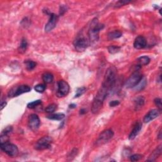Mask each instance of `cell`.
I'll use <instances>...</instances> for the list:
<instances>
[{"instance_id": "obj_1", "label": "cell", "mask_w": 162, "mask_h": 162, "mask_svg": "<svg viewBox=\"0 0 162 162\" xmlns=\"http://www.w3.org/2000/svg\"><path fill=\"white\" fill-rule=\"evenodd\" d=\"M108 91L103 87L101 86L98 90L96 95L92 101L91 106V112L93 114H97L101 110L103 105L104 101L105 100L106 96L108 93Z\"/></svg>"}, {"instance_id": "obj_2", "label": "cell", "mask_w": 162, "mask_h": 162, "mask_svg": "<svg viewBox=\"0 0 162 162\" xmlns=\"http://www.w3.org/2000/svg\"><path fill=\"white\" fill-rule=\"evenodd\" d=\"M116 79V68L114 66H110L107 69L101 86L110 91L114 86Z\"/></svg>"}, {"instance_id": "obj_3", "label": "cell", "mask_w": 162, "mask_h": 162, "mask_svg": "<svg viewBox=\"0 0 162 162\" xmlns=\"http://www.w3.org/2000/svg\"><path fill=\"white\" fill-rule=\"evenodd\" d=\"M104 28V25L98 22V19L95 18L91 21L88 31V37L91 43L96 42L99 39V34Z\"/></svg>"}, {"instance_id": "obj_4", "label": "cell", "mask_w": 162, "mask_h": 162, "mask_svg": "<svg viewBox=\"0 0 162 162\" xmlns=\"http://www.w3.org/2000/svg\"><path fill=\"white\" fill-rule=\"evenodd\" d=\"M89 39L87 38L82 33H79L74 41V46L75 48L79 52L85 51L89 45Z\"/></svg>"}, {"instance_id": "obj_5", "label": "cell", "mask_w": 162, "mask_h": 162, "mask_svg": "<svg viewBox=\"0 0 162 162\" xmlns=\"http://www.w3.org/2000/svg\"><path fill=\"white\" fill-rule=\"evenodd\" d=\"M0 148H1L2 151H3L6 154H7L9 157L11 158L16 157L19 154V149H18L17 146L9 142L1 143L0 144Z\"/></svg>"}, {"instance_id": "obj_6", "label": "cell", "mask_w": 162, "mask_h": 162, "mask_svg": "<svg viewBox=\"0 0 162 162\" xmlns=\"http://www.w3.org/2000/svg\"><path fill=\"white\" fill-rule=\"evenodd\" d=\"M143 75L138 70H135L131 74V76L128 78L125 83V86L127 88H135L139 82L142 79Z\"/></svg>"}, {"instance_id": "obj_7", "label": "cell", "mask_w": 162, "mask_h": 162, "mask_svg": "<svg viewBox=\"0 0 162 162\" xmlns=\"http://www.w3.org/2000/svg\"><path fill=\"white\" fill-rule=\"evenodd\" d=\"M114 133L112 129H106L102 132L100 134L98 139L96 141V145L98 146L104 145L113 138Z\"/></svg>"}, {"instance_id": "obj_8", "label": "cell", "mask_w": 162, "mask_h": 162, "mask_svg": "<svg viewBox=\"0 0 162 162\" xmlns=\"http://www.w3.org/2000/svg\"><path fill=\"white\" fill-rule=\"evenodd\" d=\"M53 139L50 136H44L41 137L35 143L34 148L36 150H44L50 148L52 146Z\"/></svg>"}, {"instance_id": "obj_9", "label": "cell", "mask_w": 162, "mask_h": 162, "mask_svg": "<svg viewBox=\"0 0 162 162\" xmlns=\"http://www.w3.org/2000/svg\"><path fill=\"white\" fill-rule=\"evenodd\" d=\"M31 88L27 85H21L18 87L13 88L8 92L9 97H16L26 92L31 91Z\"/></svg>"}, {"instance_id": "obj_10", "label": "cell", "mask_w": 162, "mask_h": 162, "mask_svg": "<svg viewBox=\"0 0 162 162\" xmlns=\"http://www.w3.org/2000/svg\"><path fill=\"white\" fill-rule=\"evenodd\" d=\"M58 89H57V96L62 98L66 96L70 91V86L64 80H59L58 82Z\"/></svg>"}, {"instance_id": "obj_11", "label": "cell", "mask_w": 162, "mask_h": 162, "mask_svg": "<svg viewBox=\"0 0 162 162\" xmlns=\"http://www.w3.org/2000/svg\"><path fill=\"white\" fill-rule=\"evenodd\" d=\"M40 119L36 114H31L28 120V125L33 131H36L40 126Z\"/></svg>"}, {"instance_id": "obj_12", "label": "cell", "mask_w": 162, "mask_h": 162, "mask_svg": "<svg viewBox=\"0 0 162 162\" xmlns=\"http://www.w3.org/2000/svg\"><path fill=\"white\" fill-rule=\"evenodd\" d=\"M58 21V17L55 13H50V20L45 26V31L49 32L55 28Z\"/></svg>"}, {"instance_id": "obj_13", "label": "cell", "mask_w": 162, "mask_h": 162, "mask_svg": "<svg viewBox=\"0 0 162 162\" xmlns=\"http://www.w3.org/2000/svg\"><path fill=\"white\" fill-rule=\"evenodd\" d=\"M160 112L158 109H153L152 110H150L149 112L146 114L144 117L143 121L145 123H149L154 119L157 118L160 115Z\"/></svg>"}, {"instance_id": "obj_14", "label": "cell", "mask_w": 162, "mask_h": 162, "mask_svg": "<svg viewBox=\"0 0 162 162\" xmlns=\"http://www.w3.org/2000/svg\"><path fill=\"white\" fill-rule=\"evenodd\" d=\"M147 41L146 38L142 35L137 36L134 42V48L137 50H141L145 48L146 46Z\"/></svg>"}, {"instance_id": "obj_15", "label": "cell", "mask_w": 162, "mask_h": 162, "mask_svg": "<svg viewBox=\"0 0 162 162\" xmlns=\"http://www.w3.org/2000/svg\"><path fill=\"white\" fill-rule=\"evenodd\" d=\"M162 149H161V145H159L157 148H156L153 151L150 155L149 156L148 158L147 159L146 161H154L160 157L161 154Z\"/></svg>"}, {"instance_id": "obj_16", "label": "cell", "mask_w": 162, "mask_h": 162, "mask_svg": "<svg viewBox=\"0 0 162 162\" xmlns=\"http://www.w3.org/2000/svg\"><path fill=\"white\" fill-rule=\"evenodd\" d=\"M141 129H142L141 123V122L136 123V124L134 125L133 129L132 130L131 133L129 134V139L130 140H133L134 139H135L136 137L140 133Z\"/></svg>"}, {"instance_id": "obj_17", "label": "cell", "mask_w": 162, "mask_h": 162, "mask_svg": "<svg viewBox=\"0 0 162 162\" xmlns=\"http://www.w3.org/2000/svg\"><path fill=\"white\" fill-rule=\"evenodd\" d=\"M134 109L136 111H139L142 108L145 104V98L142 96L137 97L134 101Z\"/></svg>"}, {"instance_id": "obj_18", "label": "cell", "mask_w": 162, "mask_h": 162, "mask_svg": "<svg viewBox=\"0 0 162 162\" xmlns=\"http://www.w3.org/2000/svg\"><path fill=\"white\" fill-rule=\"evenodd\" d=\"M122 33L120 31H114L112 32H110L108 34V39L109 41H112L113 39H116L120 38L122 37Z\"/></svg>"}, {"instance_id": "obj_19", "label": "cell", "mask_w": 162, "mask_h": 162, "mask_svg": "<svg viewBox=\"0 0 162 162\" xmlns=\"http://www.w3.org/2000/svg\"><path fill=\"white\" fill-rule=\"evenodd\" d=\"M150 58L148 56H143L141 57H139L137 59V62H138V65L141 67V66H145L148 65L150 62Z\"/></svg>"}, {"instance_id": "obj_20", "label": "cell", "mask_w": 162, "mask_h": 162, "mask_svg": "<svg viewBox=\"0 0 162 162\" xmlns=\"http://www.w3.org/2000/svg\"><path fill=\"white\" fill-rule=\"evenodd\" d=\"M42 78H43V80L45 84H50L53 82L54 76L52 73L46 72L43 75Z\"/></svg>"}, {"instance_id": "obj_21", "label": "cell", "mask_w": 162, "mask_h": 162, "mask_svg": "<svg viewBox=\"0 0 162 162\" xmlns=\"http://www.w3.org/2000/svg\"><path fill=\"white\" fill-rule=\"evenodd\" d=\"M47 117L50 120H62V119L65 118V115L64 113L51 114L50 115H48Z\"/></svg>"}, {"instance_id": "obj_22", "label": "cell", "mask_w": 162, "mask_h": 162, "mask_svg": "<svg viewBox=\"0 0 162 162\" xmlns=\"http://www.w3.org/2000/svg\"><path fill=\"white\" fill-rule=\"evenodd\" d=\"M27 46H28L27 41L25 38H23L22 41H21V43L19 48V52L21 53H25L26 52L27 48Z\"/></svg>"}, {"instance_id": "obj_23", "label": "cell", "mask_w": 162, "mask_h": 162, "mask_svg": "<svg viewBox=\"0 0 162 162\" xmlns=\"http://www.w3.org/2000/svg\"><path fill=\"white\" fill-rule=\"evenodd\" d=\"M147 84V80L146 78L145 77H143L142 79L141 80L140 82H139V84L135 87L136 88V90H137V91H141L144 88H145Z\"/></svg>"}, {"instance_id": "obj_24", "label": "cell", "mask_w": 162, "mask_h": 162, "mask_svg": "<svg viewBox=\"0 0 162 162\" xmlns=\"http://www.w3.org/2000/svg\"><path fill=\"white\" fill-rule=\"evenodd\" d=\"M24 64L25 65V67L28 70H32L36 67L37 64L34 61L32 60H26Z\"/></svg>"}, {"instance_id": "obj_25", "label": "cell", "mask_w": 162, "mask_h": 162, "mask_svg": "<svg viewBox=\"0 0 162 162\" xmlns=\"http://www.w3.org/2000/svg\"><path fill=\"white\" fill-rule=\"evenodd\" d=\"M56 108H57V105L55 103L51 104L46 108V109H45V112L48 113H52L56 110Z\"/></svg>"}, {"instance_id": "obj_26", "label": "cell", "mask_w": 162, "mask_h": 162, "mask_svg": "<svg viewBox=\"0 0 162 162\" xmlns=\"http://www.w3.org/2000/svg\"><path fill=\"white\" fill-rule=\"evenodd\" d=\"M120 50V48L117 46H110L108 48V52L110 54H115L116 53L119 52Z\"/></svg>"}, {"instance_id": "obj_27", "label": "cell", "mask_w": 162, "mask_h": 162, "mask_svg": "<svg viewBox=\"0 0 162 162\" xmlns=\"http://www.w3.org/2000/svg\"><path fill=\"white\" fill-rule=\"evenodd\" d=\"M41 100H36V101H34L32 102H31L27 104V108L30 109H33L35 108V107L39 105V104H41Z\"/></svg>"}, {"instance_id": "obj_28", "label": "cell", "mask_w": 162, "mask_h": 162, "mask_svg": "<svg viewBox=\"0 0 162 162\" xmlns=\"http://www.w3.org/2000/svg\"><path fill=\"white\" fill-rule=\"evenodd\" d=\"M34 89L38 92H43L46 89V85L44 84H39L34 87Z\"/></svg>"}, {"instance_id": "obj_29", "label": "cell", "mask_w": 162, "mask_h": 162, "mask_svg": "<svg viewBox=\"0 0 162 162\" xmlns=\"http://www.w3.org/2000/svg\"><path fill=\"white\" fill-rule=\"evenodd\" d=\"M131 1H128V0H120V1H118L116 2V3L115 4V8H120L122 7V6H124L126 5H128L129 3H131Z\"/></svg>"}, {"instance_id": "obj_30", "label": "cell", "mask_w": 162, "mask_h": 162, "mask_svg": "<svg viewBox=\"0 0 162 162\" xmlns=\"http://www.w3.org/2000/svg\"><path fill=\"white\" fill-rule=\"evenodd\" d=\"M143 158V156L140 154H134L130 157V160L132 161H139Z\"/></svg>"}, {"instance_id": "obj_31", "label": "cell", "mask_w": 162, "mask_h": 162, "mask_svg": "<svg viewBox=\"0 0 162 162\" xmlns=\"http://www.w3.org/2000/svg\"><path fill=\"white\" fill-rule=\"evenodd\" d=\"M86 91V88L85 87H82V88H78L76 91V94L75 95V98H78L82 95Z\"/></svg>"}, {"instance_id": "obj_32", "label": "cell", "mask_w": 162, "mask_h": 162, "mask_svg": "<svg viewBox=\"0 0 162 162\" xmlns=\"http://www.w3.org/2000/svg\"><path fill=\"white\" fill-rule=\"evenodd\" d=\"M13 131V128L11 126H8V127H6L5 129L2 131V133L1 135H5V136H9L11 132Z\"/></svg>"}, {"instance_id": "obj_33", "label": "cell", "mask_w": 162, "mask_h": 162, "mask_svg": "<svg viewBox=\"0 0 162 162\" xmlns=\"http://www.w3.org/2000/svg\"><path fill=\"white\" fill-rule=\"evenodd\" d=\"M154 102H155V105L157 106L158 108V110L160 111V112H161V109H162V104H161V100L160 98H156L155 100H154Z\"/></svg>"}, {"instance_id": "obj_34", "label": "cell", "mask_w": 162, "mask_h": 162, "mask_svg": "<svg viewBox=\"0 0 162 162\" xmlns=\"http://www.w3.org/2000/svg\"><path fill=\"white\" fill-rule=\"evenodd\" d=\"M77 153H78V149L76 148H74L72 151L70 153V154H69V155L68 156V158H70V160H72V159L76 157V155H77Z\"/></svg>"}, {"instance_id": "obj_35", "label": "cell", "mask_w": 162, "mask_h": 162, "mask_svg": "<svg viewBox=\"0 0 162 162\" xmlns=\"http://www.w3.org/2000/svg\"><path fill=\"white\" fill-rule=\"evenodd\" d=\"M109 104H110V106L111 107H115V106L119 105L120 102L117 100H113V101H110Z\"/></svg>"}, {"instance_id": "obj_36", "label": "cell", "mask_w": 162, "mask_h": 162, "mask_svg": "<svg viewBox=\"0 0 162 162\" xmlns=\"http://www.w3.org/2000/svg\"><path fill=\"white\" fill-rule=\"evenodd\" d=\"M66 11H67V8H66V7H64V6H62V7H60V14L61 15H64L66 12Z\"/></svg>"}, {"instance_id": "obj_37", "label": "cell", "mask_w": 162, "mask_h": 162, "mask_svg": "<svg viewBox=\"0 0 162 162\" xmlns=\"http://www.w3.org/2000/svg\"><path fill=\"white\" fill-rule=\"evenodd\" d=\"M6 105H7V102L5 101H2L1 103V105H0V110H2L6 106Z\"/></svg>"}, {"instance_id": "obj_38", "label": "cell", "mask_w": 162, "mask_h": 162, "mask_svg": "<svg viewBox=\"0 0 162 162\" xmlns=\"http://www.w3.org/2000/svg\"><path fill=\"white\" fill-rule=\"evenodd\" d=\"M86 113V111L84 109H81L80 110V114L82 115V114H85Z\"/></svg>"}, {"instance_id": "obj_39", "label": "cell", "mask_w": 162, "mask_h": 162, "mask_svg": "<svg viewBox=\"0 0 162 162\" xmlns=\"http://www.w3.org/2000/svg\"><path fill=\"white\" fill-rule=\"evenodd\" d=\"M158 139H161V129H160V131H159Z\"/></svg>"}, {"instance_id": "obj_40", "label": "cell", "mask_w": 162, "mask_h": 162, "mask_svg": "<svg viewBox=\"0 0 162 162\" xmlns=\"http://www.w3.org/2000/svg\"><path fill=\"white\" fill-rule=\"evenodd\" d=\"M76 105L75 104H72L70 105V108H76Z\"/></svg>"}]
</instances>
